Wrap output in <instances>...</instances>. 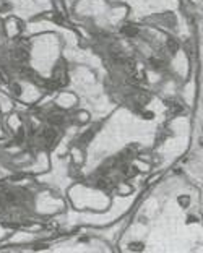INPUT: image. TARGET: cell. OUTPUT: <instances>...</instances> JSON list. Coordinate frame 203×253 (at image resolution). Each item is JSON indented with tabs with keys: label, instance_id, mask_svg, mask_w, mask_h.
<instances>
[{
	"label": "cell",
	"instance_id": "cell-1",
	"mask_svg": "<svg viewBox=\"0 0 203 253\" xmlns=\"http://www.w3.org/2000/svg\"><path fill=\"white\" fill-rule=\"evenodd\" d=\"M28 58H29L28 50H25V49H15V50H12V60H15V62H26Z\"/></svg>",
	"mask_w": 203,
	"mask_h": 253
},
{
	"label": "cell",
	"instance_id": "cell-2",
	"mask_svg": "<svg viewBox=\"0 0 203 253\" xmlns=\"http://www.w3.org/2000/svg\"><path fill=\"white\" fill-rule=\"evenodd\" d=\"M122 33L125 34V36H129V37H133V36L138 34V29H137L135 26H132V25H125L122 28Z\"/></svg>",
	"mask_w": 203,
	"mask_h": 253
},
{
	"label": "cell",
	"instance_id": "cell-3",
	"mask_svg": "<svg viewBox=\"0 0 203 253\" xmlns=\"http://www.w3.org/2000/svg\"><path fill=\"white\" fill-rule=\"evenodd\" d=\"M42 136L46 138L49 143H52V141L57 138V131L54 130V128H46V130H44V133H42Z\"/></svg>",
	"mask_w": 203,
	"mask_h": 253
},
{
	"label": "cell",
	"instance_id": "cell-4",
	"mask_svg": "<svg viewBox=\"0 0 203 253\" xmlns=\"http://www.w3.org/2000/svg\"><path fill=\"white\" fill-rule=\"evenodd\" d=\"M49 122L52 123V125H62V123H64V117L62 115H50L49 117Z\"/></svg>",
	"mask_w": 203,
	"mask_h": 253
},
{
	"label": "cell",
	"instance_id": "cell-5",
	"mask_svg": "<svg viewBox=\"0 0 203 253\" xmlns=\"http://www.w3.org/2000/svg\"><path fill=\"white\" fill-rule=\"evenodd\" d=\"M167 47H169V50L172 52V54H175V52L179 50V44L175 39H167Z\"/></svg>",
	"mask_w": 203,
	"mask_h": 253
},
{
	"label": "cell",
	"instance_id": "cell-6",
	"mask_svg": "<svg viewBox=\"0 0 203 253\" xmlns=\"http://www.w3.org/2000/svg\"><path fill=\"white\" fill-rule=\"evenodd\" d=\"M93 135H94V131H93V130L86 131V133H85L83 136L80 138V143H81V144H88V141H89V140H91V138H93Z\"/></svg>",
	"mask_w": 203,
	"mask_h": 253
},
{
	"label": "cell",
	"instance_id": "cell-7",
	"mask_svg": "<svg viewBox=\"0 0 203 253\" xmlns=\"http://www.w3.org/2000/svg\"><path fill=\"white\" fill-rule=\"evenodd\" d=\"M129 247H130V250H133V252H142L143 248H145V245L140 244V242H133V244H130Z\"/></svg>",
	"mask_w": 203,
	"mask_h": 253
},
{
	"label": "cell",
	"instance_id": "cell-8",
	"mask_svg": "<svg viewBox=\"0 0 203 253\" xmlns=\"http://www.w3.org/2000/svg\"><path fill=\"white\" fill-rule=\"evenodd\" d=\"M5 200H7V201H10V203H13V201H16V195H15V193H12V192H7L5 193Z\"/></svg>",
	"mask_w": 203,
	"mask_h": 253
},
{
	"label": "cell",
	"instance_id": "cell-9",
	"mask_svg": "<svg viewBox=\"0 0 203 253\" xmlns=\"http://www.w3.org/2000/svg\"><path fill=\"white\" fill-rule=\"evenodd\" d=\"M150 62H151V65H153L154 68H161V65H163V63H161L159 60H156V58H151Z\"/></svg>",
	"mask_w": 203,
	"mask_h": 253
},
{
	"label": "cell",
	"instance_id": "cell-10",
	"mask_svg": "<svg viewBox=\"0 0 203 253\" xmlns=\"http://www.w3.org/2000/svg\"><path fill=\"white\" fill-rule=\"evenodd\" d=\"M23 136H25V133H23V128H20V130H18V135H16V143H20V141L23 140Z\"/></svg>",
	"mask_w": 203,
	"mask_h": 253
},
{
	"label": "cell",
	"instance_id": "cell-11",
	"mask_svg": "<svg viewBox=\"0 0 203 253\" xmlns=\"http://www.w3.org/2000/svg\"><path fill=\"white\" fill-rule=\"evenodd\" d=\"M12 88H13V93H15V94H16V96H18V94H20V93H21V91H20V85H13V86H12Z\"/></svg>",
	"mask_w": 203,
	"mask_h": 253
},
{
	"label": "cell",
	"instance_id": "cell-12",
	"mask_svg": "<svg viewBox=\"0 0 203 253\" xmlns=\"http://www.w3.org/2000/svg\"><path fill=\"white\" fill-rule=\"evenodd\" d=\"M39 248H47L46 244H36L34 245V250H39Z\"/></svg>",
	"mask_w": 203,
	"mask_h": 253
},
{
	"label": "cell",
	"instance_id": "cell-13",
	"mask_svg": "<svg viewBox=\"0 0 203 253\" xmlns=\"http://www.w3.org/2000/svg\"><path fill=\"white\" fill-rule=\"evenodd\" d=\"M179 203L180 204H188V198H179Z\"/></svg>",
	"mask_w": 203,
	"mask_h": 253
}]
</instances>
